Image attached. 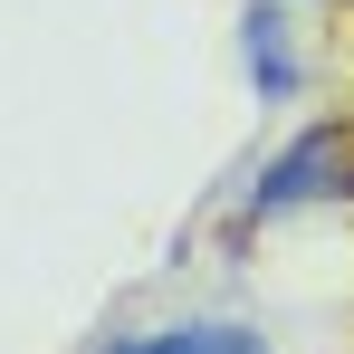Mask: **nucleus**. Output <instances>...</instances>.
Returning <instances> with one entry per match:
<instances>
[{
	"label": "nucleus",
	"instance_id": "nucleus-1",
	"mask_svg": "<svg viewBox=\"0 0 354 354\" xmlns=\"http://www.w3.org/2000/svg\"><path fill=\"white\" fill-rule=\"evenodd\" d=\"M326 192H354V173L335 163V134H297L288 153L259 173V192H249V221H268V211H297V201H326Z\"/></svg>",
	"mask_w": 354,
	"mask_h": 354
},
{
	"label": "nucleus",
	"instance_id": "nucleus-2",
	"mask_svg": "<svg viewBox=\"0 0 354 354\" xmlns=\"http://www.w3.org/2000/svg\"><path fill=\"white\" fill-rule=\"evenodd\" d=\"M239 58H249V86H259L268 106L297 96V48H288V10H278V0H249V10H239Z\"/></svg>",
	"mask_w": 354,
	"mask_h": 354
},
{
	"label": "nucleus",
	"instance_id": "nucleus-3",
	"mask_svg": "<svg viewBox=\"0 0 354 354\" xmlns=\"http://www.w3.org/2000/svg\"><path fill=\"white\" fill-rule=\"evenodd\" d=\"M106 354H259V335H239V326H163V335H124Z\"/></svg>",
	"mask_w": 354,
	"mask_h": 354
}]
</instances>
